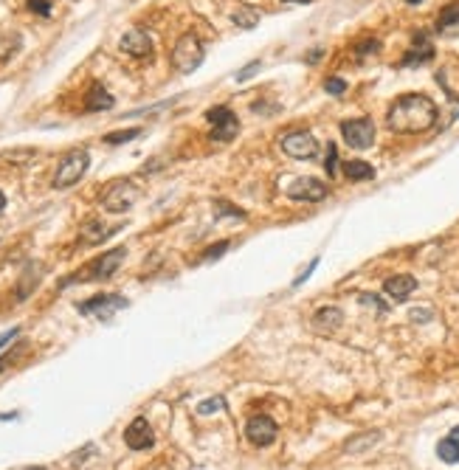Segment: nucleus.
<instances>
[{"label":"nucleus","mask_w":459,"mask_h":470,"mask_svg":"<svg viewBox=\"0 0 459 470\" xmlns=\"http://www.w3.org/2000/svg\"><path fill=\"white\" fill-rule=\"evenodd\" d=\"M124 307H127V299H124V296H119V293H99V296L82 302L77 310H79L82 315H96V318H101V321H108V318H113V313H119V310H124Z\"/></svg>","instance_id":"obj_6"},{"label":"nucleus","mask_w":459,"mask_h":470,"mask_svg":"<svg viewBox=\"0 0 459 470\" xmlns=\"http://www.w3.org/2000/svg\"><path fill=\"white\" fill-rule=\"evenodd\" d=\"M124 442H127L130 451H147V448H153L155 433H153L150 422H147L144 417H135V420L127 425V431H124Z\"/></svg>","instance_id":"obj_11"},{"label":"nucleus","mask_w":459,"mask_h":470,"mask_svg":"<svg viewBox=\"0 0 459 470\" xmlns=\"http://www.w3.org/2000/svg\"><path fill=\"white\" fill-rule=\"evenodd\" d=\"M324 90H327V93H333V96H341V93L346 90V82H344V79H338V77H333V79H327V82H324Z\"/></svg>","instance_id":"obj_33"},{"label":"nucleus","mask_w":459,"mask_h":470,"mask_svg":"<svg viewBox=\"0 0 459 470\" xmlns=\"http://www.w3.org/2000/svg\"><path fill=\"white\" fill-rule=\"evenodd\" d=\"M431 315H434V313H431L429 307H422V310H411V313H409V318H411L414 324H420V321H431Z\"/></svg>","instance_id":"obj_34"},{"label":"nucleus","mask_w":459,"mask_h":470,"mask_svg":"<svg viewBox=\"0 0 459 470\" xmlns=\"http://www.w3.org/2000/svg\"><path fill=\"white\" fill-rule=\"evenodd\" d=\"M215 214L217 217H234V220H245V211L242 208H234V206H228V203H215Z\"/></svg>","instance_id":"obj_27"},{"label":"nucleus","mask_w":459,"mask_h":470,"mask_svg":"<svg viewBox=\"0 0 459 470\" xmlns=\"http://www.w3.org/2000/svg\"><path fill=\"white\" fill-rule=\"evenodd\" d=\"M315 268H319V260H313V262L307 265V271H302V273L296 276V282H293V287H299V284H302V282H304V279H307V276H310V273H313Z\"/></svg>","instance_id":"obj_35"},{"label":"nucleus","mask_w":459,"mask_h":470,"mask_svg":"<svg viewBox=\"0 0 459 470\" xmlns=\"http://www.w3.org/2000/svg\"><path fill=\"white\" fill-rule=\"evenodd\" d=\"M285 3H310V0H285Z\"/></svg>","instance_id":"obj_39"},{"label":"nucleus","mask_w":459,"mask_h":470,"mask_svg":"<svg viewBox=\"0 0 459 470\" xmlns=\"http://www.w3.org/2000/svg\"><path fill=\"white\" fill-rule=\"evenodd\" d=\"M341 324H344V313L338 307H322L313 315V327H319V330H338Z\"/></svg>","instance_id":"obj_18"},{"label":"nucleus","mask_w":459,"mask_h":470,"mask_svg":"<svg viewBox=\"0 0 459 470\" xmlns=\"http://www.w3.org/2000/svg\"><path fill=\"white\" fill-rule=\"evenodd\" d=\"M276 422L268 414H254L245 422V437H248L254 445H271L276 440Z\"/></svg>","instance_id":"obj_10"},{"label":"nucleus","mask_w":459,"mask_h":470,"mask_svg":"<svg viewBox=\"0 0 459 470\" xmlns=\"http://www.w3.org/2000/svg\"><path fill=\"white\" fill-rule=\"evenodd\" d=\"M338 172V147L335 144H327V175L333 177Z\"/></svg>","instance_id":"obj_29"},{"label":"nucleus","mask_w":459,"mask_h":470,"mask_svg":"<svg viewBox=\"0 0 459 470\" xmlns=\"http://www.w3.org/2000/svg\"><path fill=\"white\" fill-rule=\"evenodd\" d=\"M90 166V155L88 150H70L62 155V161L57 164V172H54V189H68V186H77L79 180L85 177Z\"/></svg>","instance_id":"obj_2"},{"label":"nucleus","mask_w":459,"mask_h":470,"mask_svg":"<svg viewBox=\"0 0 459 470\" xmlns=\"http://www.w3.org/2000/svg\"><path fill=\"white\" fill-rule=\"evenodd\" d=\"M6 366H9V358H0V372H3Z\"/></svg>","instance_id":"obj_38"},{"label":"nucleus","mask_w":459,"mask_h":470,"mask_svg":"<svg viewBox=\"0 0 459 470\" xmlns=\"http://www.w3.org/2000/svg\"><path fill=\"white\" fill-rule=\"evenodd\" d=\"M121 226H104L101 220H88L85 226H82V239L88 242V245H99V242H104L110 234H116Z\"/></svg>","instance_id":"obj_16"},{"label":"nucleus","mask_w":459,"mask_h":470,"mask_svg":"<svg viewBox=\"0 0 459 470\" xmlns=\"http://www.w3.org/2000/svg\"><path fill=\"white\" fill-rule=\"evenodd\" d=\"M282 153L288 158H296V161H310L319 155V141H315L307 130H296V133H288L285 138L279 141Z\"/></svg>","instance_id":"obj_5"},{"label":"nucleus","mask_w":459,"mask_h":470,"mask_svg":"<svg viewBox=\"0 0 459 470\" xmlns=\"http://www.w3.org/2000/svg\"><path fill=\"white\" fill-rule=\"evenodd\" d=\"M406 3H409V6H417V3H422V0H406Z\"/></svg>","instance_id":"obj_40"},{"label":"nucleus","mask_w":459,"mask_h":470,"mask_svg":"<svg viewBox=\"0 0 459 470\" xmlns=\"http://www.w3.org/2000/svg\"><path fill=\"white\" fill-rule=\"evenodd\" d=\"M206 119L211 124V138L215 141H234V135L240 133V121L226 104L211 107V110L206 113Z\"/></svg>","instance_id":"obj_7"},{"label":"nucleus","mask_w":459,"mask_h":470,"mask_svg":"<svg viewBox=\"0 0 459 470\" xmlns=\"http://www.w3.org/2000/svg\"><path fill=\"white\" fill-rule=\"evenodd\" d=\"M85 107L90 113H96V110H110L113 107V96L104 90L101 85H93L90 90H88V96H85Z\"/></svg>","instance_id":"obj_19"},{"label":"nucleus","mask_w":459,"mask_h":470,"mask_svg":"<svg viewBox=\"0 0 459 470\" xmlns=\"http://www.w3.org/2000/svg\"><path fill=\"white\" fill-rule=\"evenodd\" d=\"M383 291L389 293L395 302H406L414 291H417V282H414V276H406V273H400V276H389L383 282Z\"/></svg>","instance_id":"obj_14"},{"label":"nucleus","mask_w":459,"mask_h":470,"mask_svg":"<svg viewBox=\"0 0 459 470\" xmlns=\"http://www.w3.org/2000/svg\"><path fill=\"white\" fill-rule=\"evenodd\" d=\"M380 46H378V40H372V43H364V46H358V54H367V51H378Z\"/></svg>","instance_id":"obj_37"},{"label":"nucleus","mask_w":459,"mask_h":470,"mask_svg":"<svg viewBox=\"0 0 459 470\" xmlns=\"http://www.w3.org/2000/svg\"><path fill=\"white\" fill-rule=\"evenodd\" d=\"M431 57H434V48H431V43H429V37H426V31H417V34H414V48L403 57V65H406V68H414V65L429 62Z\"/></svg>","instance_id":"obj_15"},{"label":"nucleus","mask_w":459,"mask_h":470,"mask_svg":"<svg viewBox=\"0 0 459 470\" xmlns=\"http://www.w3.org/2000/svg\"><path fill=\"white\" fill-rule=\"evenodd\" d=\"M453 26H459V3H448V6L440 12V20H437V28H440V31H448V28H453Z\"/></svg>","instance_id":"obj_24"},{"label":"nucleus","mask_w":459,"mask_h":470,"mask_svg":"<svg viewBox=\"0 0 459 470\" xmlns=\"http://www.w3.org/2000/svg\"><path fill=\"white\" fill-rule=\"evenodd\" d=\"M34 14H43V17H48L51 14V3H48V0H28V3H26Z\"/></svg>","instance_id":"obj_31"},{"label":"nucleus","mask_w":459,"mask_h":470,"mask_svg":"<svg viewBox=\"0 0 459 470\" xmlns=\"http://www.w3.org/2000/svg\"><path fill=\"white\" fill-rule=\"evenodd\" d=\"M138 135H141L138 127H133V130H119V133H108V135H104V144H127V141H133V138H138Z\"/></svg>","instance_id":"obj_26"},{"label":"nucleus","mask_w":459,"mask_h":470,"mask_svg":"<svg viewBox=\"0 0 459 470\" xmlns=\"http://www.w3.org/2000/svg\"><path fill=\"white\" fill-rule=\"evenodd\" d=\"M260 68H262V62H260V59H254V62H248V65H245L242 70H237V77H234V79H237V82H245L248 77H254Z\"/></svg>","instance_id":"obj_30"},{"label":"nucleus","mask_w":459,"mask_h":470,"mask_svg":"<svg viewBox=\"0 0 459 470\" xmlns=\"http://www.w3.org/2000/svg\"><path fill=\"white\" fill-rule=\"evenodd\" d=\"M358 302H364V304H369V307H375V310H380V313L389 310V307L383 304V299H380V296H372V293H361V296H358Z\"/></svg>","instance_id":"obj_32"},{"label":"nucleus","mask_w":459,"mask_h":470,"mask_svg":"<svg viewBox=\"0 0 459 470\" xmlns=\"http://www.w3.org/2000/svg\"><path fill=\"white\" fill-rule=\"evenodd\" d=\"M121 51L124 54H130V57H138V59H147V57H153V40H150V34L147 31H141V28H130L124 37H121Z\"/></svg>","instance_id":"obj_13"},{"label":"nucleus","mask_w":459,"mask_h":470,"mask_svg":"<svg viewBox=\"0 0 459 470\" xmlns=\"http://www.w3.org/2000/svg\"><path fill=\"white\" fill-rule=\"evenodd\" d=\"M124 257H127V248H113V251H108V254H101V257L85 271V276H88V279H108V276H113V273L119 271V265L124 262Z\"/></svg>","instance_id":"obj_12"},{"label":"nucleus","mask_w":459,"mask_h":470,"mask_svg":"<svg viewBox=\"0 0 459 470\" xmlns=\"http://www.w3.org/2000/svg\"><path fill=\"white\" fill-rule=\"evenodd\" d=\"M437 456H440L442 462H448V464H459V425L451 428V433H448L445 440H440Z\"/></svg>","instance_id":"obj_17"},{"label":"nucleus","mask_w":459,"mask_h":470,"mask_svg":"<svg viewBox=\"0 0 459 470\" xmlns=\"http://www.w3.org/2000/svg\"><path fill=\"white\" fill-rule=\"evenodd\" d=\"M327 184L319 177H296L293 184L288 186V197L299 200V203H319L327 197Z\"/></svg>","instance_id":"obj_9"},{"label":"nucleus","mask_w":459,"mask_h":470,"mask_svg":"<svg viewBox=\"0 0 459 470\" xmlns=\"http://www.w3.org/2000/svg\"><path fill=\"white\" fill-rule=\"evenodd\" d=\"M380 437H383L380 431H367V433H361V437L349 440V442L344 445V451H346V453H361V451H367V448L378 445V440H380Z\"/></svg>","instance_id":"obj_22"},{"label":"nucleus","mask_w":459,"mask_h":470,"mask_svg":"<svg viewBox=\"0 0 459 470\" xmlns=\"http://www.w3.org/2000/svg\"><path fill=\"white\" fill-rule=\"evenodd\" d=\"M341 135L352 150H369L375 144V124L369 119H349L341 124Z\"/></svg>","instance_id":"obj_8"},{"label":"nucleus","mask_w":459,"mask_h":470,"mask_svg":"<svg viewBox=\"0 0 459 470\" xmlns=\"http://www.w3.org/2000/svg\"><path fill=\"white\" fill-rule=\"evenodd\" d=\"M20 470H48V467H20Z\"/></svg>","instance_id":"obj_42"},{"label":"nucleus","mask_w":459,"mask_h":470,"mask_svg":"<svg viewBox=\"0 0 459 470\" xmlns=\"http://www.w3.org/2000/svg\"><path fill=\"white\" fill-rule=\"evenodd\" d=\"M386 124H389L395 133H403V135L426 133L437 124V104L422 93H406L389 107Z\"/></svg>","instance_id":"obj_1"},{"label":"nucleus","mask_w":459,"mask_h":470,"mask_svg":"<svg viewBox=\"0 0 459 470\" xmlns=\"http://www.w3.org/2000/svg\"><path fill=\"white\" fill-rule=\"evenodd\" d=\"M223 409H226V400H223V397H208V400L197 403V414H200V417L215 414V411H223Z\"/></svg>","instance_id":"obj_25"},{"label":"nucleus","mask_w":459,"mask_h":470,"mask_svg":"<svg viewBox=\"0 0 459 470\" xmlns=\"http://www.w3.org/2000/svg\"><path fill=\"white\" fill-rule=\"evenodd\" d=\"M6 206V197H3V192H0V208H3Z\"/></svg>","instance_id":"obj_41"},{"label":"nucleus","mask_w":459,"mask_h":470,"mask_svg":"<svg viewBox=\"0 0 459 470\" xmlns=\"http://www.w3.org/2000/svg\"><path fill=\"white\" fill-rule=\"evenodd\" d=\"M344 175L349 180H372L375 177V166L367 161H346L344 164Z\"/></svg>","instance_id":"obj_21"},{"label":"nucleus","mask_w":459,"mask_h":470,"mask_svg":"<svg viewBox=\"0 0 459 470\" xmlns=\"http://www.w3.org/2000/svg\"><path fill=\"white\" fill-rule=\"evenodd\" d=\"M228 251V242H220V245H211V248H206L203 254H200V260L203 262H208V260H217V257H223Z\"/></svg>","instance_id":"obj_28"},{"label":"nucleus","mask_w":459,"mask_h":470,"mask_svg":"<svg viewBox=\"0 0 459 470\" xmlns=\"http://www.w3.org/2000/svg\"><path fill=\"white\" fill-rule=\"evenodd\" d=\"M135 200H138V189H135V184H130V180H124V177L108 184L104 192H101V206L108 211H113V214H124Z\"/></svg>","instance_id":"obj_4"},{"label":"nucleus","mask_w":459,"mask_h":470,"mask_svg":"<svg viewBox=\"0 0 459 470\" xmlns=\"http://www.w3.org/2000/svg\"><path fill=\"white\" fill-rule=\"evenodd\" d=\"M17 335H20V330H17V327H14V330H9V333H3V335H0V349H3L9 341H14Z\"/></svg>","instance_id":"obj_36"},{"label":"nucleus","mask_w":459,"mask_h":470,"mask_svg":"<svg viewBox=\"0 0 459 470\" xmlns=\"http://www.w3.org/2000/svg\"><path fill=\"white\" fill-rule=\"evenodd\" d=\"M231 20H234L240 28H254V26L260 23V12H257L254 6H240V9L231 14Z\"/></svg>","instance_id":"obj_23"},{"label":"nucleus","mask_w":459,"mask_h":470,"mask_svg":"<svg viewBox=\"0 0 459 470\" xmlns=\"http://www.w3.org/2000/svg\"><path fill=\"white\" fill-rule=\"evenodd\" d=\"M23 46V37L17 31H0V62L12 59Z\"/></svg>","instance_id":"obj_20"},{"label":"nucleus","mask_w":459,"mask_h":470,"mask_svg":"<svg viewBox=\"0 0 459 470\" xmlns=\"http://www.w3.org/2000/svg\"><path fill=\"white\" fill-rule=\"evenodd\" d=\"M172 65L178 74H192L203 65V43L195 34H184V37L175 43L172 48Z\"/></svg>","instance_id":"obj_3"}]
</instances>
